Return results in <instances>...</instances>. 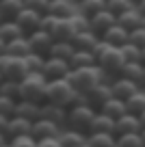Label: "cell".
Listing matches in <instances>:
<instances>
[{"instance_id":"obj_40","label":"cell","mask_w":145,"mask_h":147,"mask_svg":"<svg viewBox=\"0 0 145 147\" xmlns=\"http://www.w3.org/2000/svg\"><path fill=\"white\" fill-rule=\"evenodd\" d=\"M117 143L121 147H143V136H141V132L123 134V136H117Z\"/></svg>"},{"instance_id":"obj_3","label":"cell","mask_w":145,"mask_h":147,"mask_svg":"<svg viewBox=\"0 0 145 147\" xmlns=\"http://www.w3.org/2000/svg\"><path fill=\"white\" fill-rule=\"evenodd\" d=\"M104 78H106V71L100 65H93V67H85V69H74L67 80L74 84V89H76L78 93L87 95L91 89H95L98 84L106 82Z\"/></svg>"},{"instance_id":"obj_5","label":"cell","mask_w":145,"mask_h":147,"mask_svg":"<svg viewBox=\"0 0 145 147\" xmlns=\"http://www.w3.org/2000/svg\"><path fill=\"white\" fill-rule=\"evenodd\" d=\"M95 115H98V110H95L91 104H87V102L85 104H78V106H74V108H69L67 128L89 134V125H91V121H93Z\"/></svg>"},{"instance_id":"obj_45","label":"cell","mask_w":145,"mask_h":147,"mask_svg":"<svg viewBox=\"0 0 145 147\" xmlns=\"http://www.w3.org/2000/svg\"><path fill=\"white\" fill-rule=\"evenodd\" d=\"M37 147H63L59 138H45V141H39Z\"/></svg>"},{"instance_id":"obj_35","label":"cell","mask_w":145,"mask_h":147,"mask_svg":"<svg viewBox=\"0 0 145 147\" xmlns=\"http://www.w3.org/2000/svg\"><path fill=\"white\" fill-rule=\"evenodd\" d=\"M24 61H26V67H28V71H30V74H43L48 56H41V54H35V52H30V54H28Z\"/></svg>"},{"instance_id":"obj_29","label":"cell","mask_w":145,"mask_h":147,"mask_svg":"<svg viewBox=\"0 0 145 147\" xmlns=\"http://www.w3.org/2000/svg\"><path fill=\"white\" fill-rule=\"evenodd\" d=\"M119 24H121L126 30L132 32V30H136V28L143 26V15H141V11L134 7V9H130L128 13H123L121 18H119Z\"/></svg>"},{"instance_id":"obj_16","label":"cell","mask_w":145,"mask_h":147,"mask_svg":"<svg viewBox=\"0 0 145 147\" xmlns=\"http://www.w3.org/2000/svg\"><path fill=\"white\" fill-rule=\"evenodd\" d=\"M67 115H69L67 108H61L56 104H48V102L41 104V119H45V121H52L56 125H65L67 123Z\"/></svg>"},{"instance_id":"obj_26","label":"cell","mask_w":145,"mask_h":147,"mask_svg":"<svg viewBox=\"0 0 145 147\" xmlns=\"http://www.w3.org/2000/svg\"><path fill=\"white\" fill-rule=\"evenodd\" d=\"M121 76L128 78V80H132V82H136L143 89V84H145V63H126Z\"/></svg>"},{"instance_id":"obj_20","label":"cell","mask_w":145,"mask_h":147,"mask_svg":"<svg viewBox=\"0 0 145 147\" xmlns=\"http://www.w3.org/2000/svg\"><path fill=\"white\" fill-rule=\"evenodd\" d=\"M100 39L102 37L95 35L93 30H85V32H78V35L72 39V43H74V48L80 50V52H93L95 46L100 43Z\"/></svg>"},{"instance_id":"obj_1","label":"cell","mask_w":145,"mask_h":147,"mask_svg":"<svg viewBox=\"0 0 145 147\" xmlns=\"http://www.w3.org/2000/svg\"><path fill=\"white\" fill-rule=\"evenodd\" d=\"M45 102L69 110V108H74V106H78V104H85L87 97L82 95V93H78L67 78H63V80H52V82H48V100Z\"/></svg>"},{"instance_id":"obj_13","label":"cell","mask_w":145,"mask_h":147,"mask_svg":"<svg viewBox=\"0 0 145 147\" xmlns=\"http://www.w3.org/2000/svg\"><path fill=\"white\" fill-rule=\"evenodd\" d=\"M134 132H143V123H141V117L126 113L121 119H117L115 125V136H123V134H134Z\"/></svg>"},{"instance_id":"obj_41","label":"cell","mask_w":145,"mask_h":147,"mask_svg":"<svg viewBox=\"0 0 145 147\" xmlns=\"http://www.w3.org/2000/svg\"><path fill=\"white\" fill-rule=\"evenodd\" d=\"M72 22H74V26H76V30H78V32L91 30V20H89V18H85V15H82L80 11H78V13L72 18Z\"/></svg>"},{"instance_id":"obj_47","label":"cell","mask_w":145,"mask_h":147,"mask_svg":"<svg viewBox=\"0 0 145 147\" xmlns=\"http://www.w3.org/2000/svg\"><path fill=\"white\" fill-rule=\"evenodd\" d=\"M0 147H11V143H5V141H2V143H0Z\"/></svg>"},{"instance_id":"obj_4","label":"cell","mask_w":145,"mask_h":147,"mask_svg":"<svg viewBox=\"0 0 145 147\" xmlns=\"http://www.w3.org/2000/svg\"><path fill=\"white\" fill-rule=\"evenodd\" d=\"M20 100L33 104H45L48 100V80L43 74H28L20 82Z\"/></svg>"},{"instance_id":"obj_32","label":"cell","mask_w":145,"mask_h":147,"mask_svg":"<svg viewBox=\"0 0 145 147\" xmlns=\"http://www.w3.org/2000/svg\"><path fill=\"white\" fill-rule=\"evenodd\" d=\"M134 2H130V0H106V9L110 11V13L115 15V18H121L123 13H128L130 9H134Z\"/></svg>"},{"instance_id":"obj_52","label":"cell","mask_w":145,"mask_h":147,"mask_svg":"<svg viewBox=\"0 0 145 147\" xmlns=\"http://www.w3.org/2000/svg\"><path fill=\"white\" fill-rule=\"evenodd\" d=\"M143 28H145V18H143Z\"/></svg>"},{"instance_id":"obj_21","label":"cell","mask_w":145,"mask_h":147,"mask_svg":"<svg viewBox=\"0 0 145 147\" xmlns=\"http://www.w3.org/2000/svg\"><path fill=\"white\" fill-rule=\"evenodd\" d=\"M61 145L63 147H85L87 141H89V134L87 132H78V130H72V128H65L59 136Z\"/></svg>"},{"instance_id":"obj_10","label":"cell","mask_w":145,"mask_h":147,"mask_svg":"<svg viewBox=\"0 0 145 147\" xmlns=\"http://www.w3.org/2000/svg\"><path fill=\"white\" fill-rule=\"evenodd\" d=\"M110 87H113V95L117 97V100H121V102H128L132 95H136V93L141 91L139 84L128 80V78H123V76H117V78L110 82Z\"/></svg>"},{"instance_id":"obj_6","label":"cell","mask_w":145,"mask_h":147,"mask_svg":"<svg viewBox=\"0 0 145 147\" xmlns=\"http://www.w3.org/2000/svg\"><path fill=\"white\" fill-rule=\"evenodd\" d=\"M28 74L30 71H28L24 59H18V56H0V80L22 82Z\"/></svg>"},{"instance_id":"obj_12","label":"cell","mask_w":145,"mask_h":147,"mask_svg":"<svg viewBox=\"0 0 145 147\" xmlns=\"http://www.w3.org/2000/svg\"><path fill=\"white\" fill-rule=\"evenodd\" d=\"M61 125L52 123V121H45V119H39L33 123V138L37 141H45V138H59L61 136Z\"/></svg>"},{"instance_id":"obj_49","label":"cell","mask_w":145,"mask_h":147,"mask_svg":"<svg viewBox=\"0 0 145 147\" xmlns=\"http://www.w3.org/2000/svg\"><path fill=\"white\" fill-rule=\"evenodd\" d=\"M141 136H143V147H145V128H143V132H141Z\"/></svg>"},{"instance_id":"obj_39","label":"cell","mask_w":145,"mask_h":147,"mask_svg":"<svg viewBox=\"0 0 145 147\" xmlns=\"http://www.w3.org/2000/svg\"><path fill=\"white\" fill-rule=\"evenodd\" d=\"M24 2H26V7H30L33 11H37V13H39L41 18L50 15V9H52V0H24Z\"/></svg>"},{"instance_id":"obj_25","label":"cell","mask_w":145,"mask_h":147,"mask_svg":"<svg viewBox=\"0 0 145 147\" xmlns=\"http://www.w3.org/2000/svg\"><path fill=\"white\" fill-rule=\"evenodd\" d=\"M76 35H78V30H76V26H74L72 20H59L54 32H52L54 41H72Z\"/></svg>"},{"instance_id":"obj_42","label":"cell","mask_w":145,"mask_h":147,"mask_svg":"<svg viewBox=\"0 0 145 147\" xmlns=\"http://www.w3.org/2000/svg\"><path fill=\"white\" fill-rule=\"evenodd\" d=\"M56 24H59V18H54V15H45V18L41 20V28H39V30L52 35V32H54V28H56Z\"/></svg>"},{"instance_id":"obj_15","label":"cell","mask_w":145,"mask_h":147,"mask_svg":"<svg viewBox=\"0 0 145 147\" xmlns=\"http://www.w3.org/2000/svg\"><path fill=\"white\" fill-rule=\"evenodd\" d=\"M102 39L113 48H123L126 43H130V30H126V28L117 22L110 30H106L104 35H102Z\"/></svg>"},{"instance_id":"obj_11","label":"cell","mask_w":145,"mask_h":147,"mask_svg":"<svg viewBox=\"0 0 145 147\" xmlns=\"http://www.w3.org/2000/svg\"><path fill=\"white\" fill-rule=\"evenodd\" d=\"M30 43H28V37L22 39H15L9 43H0V56H18V59H26L30 54Z\"/></svg>"},{"instance_id":"obj_27","label":"cell","mask_w":145,"mask_h":147,"mask_svg":"<svg viewBox=\"0 0 145 147\" xmlns=\"http://www.w3.org/2000/svg\"><path fill=\"white\" fill-rule=\"evenodd\" d=\"M69 65H72V71H74V69L93 67V65H98V56H95L93 52H80V50H76V54L69 59Z\"/></svg>"},{"instance_id":"obj_54","label":"cell","mask_w":145,"mask_h":147,"mask_svg":"<svg viewBox=\"0 0 145 147\" xmlns=\"http://www.w3.org/2000/svg\"><path fill=\"white\" fill-rule=\"evenodd\" d=\"M143 89H145V84H143Z\"/></svg>"},{"instance_id":"obj_30","label":"cell","mask_w":145,"mask_h":147,"mask_svg":"<svg viewBox=\"0 0 145 147\" xmlns=\"http://www.w3.org/2000/svg\"><path fill=\"white\" fill-rule=\"evenodd\" d=\"M102 113H104V115H108L110 119L117 121V119H121V117L128 113V106H126V102H121V100H117V97H113V100H110L108 104L102 108Z\"/></svg>"},{"instance_id":"obj_48","label":"cell","mask_w":145,"mask_h":147,"mask_svg":"<svg viewBox=\"0 0 145 147\" xmlns=\"http://www.w3.org/2000/svg\"><path fill=\"white\" fill-rule=\"evenodd\" d=\"M141 123H143V128H145V113L141 115Z\"/></svg>"},{"instance_id":"obj_24","label":"cell","mask_w":145,"mask_h":147,"mask_svg":"<svg viewBox=\"0 0 145 147\" xmlns=\"http://www.w3.org/2000/svg\"><path fill=\"white\" fill-rule=\"evenodd\" d=\"M26 37V32L22 30L18 22H2L0 24V43H9L15 41V39H22Z\"/></svg>"},{"instance_id":"obj_17","label":"cell","mask_w":145,"mask_h":147,"mask_svg":"<svg viewBox=\"0 0 145 147\" xmlns=\"http://www.w3.org/2000/svg\"><path fill=\"white\" fill-rule=\"evenodd\" d=\"M115 125H117V121L104 115L102 110H98V115L93 117L89 125V134H115Z\"/></svg>"},{"instance_id":"obj_36","label":"cell","mask_w":145,"mask_h":147,"mask_svg":"<svg viewBox=\"0 0 145 147\" xmlns=\"http://www.w3.org/2000/svg\"><path fill=\"white\" fill-rule=\"evenodd\" d=\"M20 100H13V97H2L0 95V117H7V119H13L15 110H18Z\"/></svg>"},{"instance_id":"obj_8","label":"cell","mask_w":145,"mask_h":147,"mask_svg":"<svg viewBox=\"0 0 145 147\" xmlns=\"http://www.w3.org/2000/svg\"><path fill=\"white\" fill-rule=\"evenodd\" d=\"M85 97H87V104H91L95 110H102L115 95H113V87H110V82H102V84H98L95 89H91Z\"/></svg>"},{"instance_id":"obj_7","label":"cell","mask_w":145,"mask_h":147,"mask_svg":"<svg viewBox=\"0 0 145 147\" xmlns=\"http://www.w3.org/2000/svg\"><path fill=\"white\" fill-rule=\"evenodd\" d=\"M69 74H72V65H69V61L48 56V61H45V69H43V76H45V80H48V82H52V80L69 78Z\"/></svg>"},{"instance_id":"obj_34","label":"cell","mask_w":145,"mask_h":147,"mask_svg":"<svg viewBox=\"0 0 145 147\" xmlns=\"http://www.w3.org/2000/svg\"><path fill=\"white\" fill-rule=\"evenodd\" d=\"M89 147H113L117 145V136L115 134H89Z\"/></svg>"},{"instance_id":"obj_53","label":"cell","mask_w":145,"mask_h":147,"mask_svg":"<svg viewBox=\"0 0 145 147\" xmlns=\"http://www.w3.org/2000/svg\"><path fill=\"white\" fill-rule=\"evenodd\" d=\"M85 147H89V145H85Z\"/></svg>"},{"instance_id":"obj_43","label":"cell","mask_w":145,"mask_h":147,"mask_svg":"<svg viewBox=\"0 0 145 147\" xmlns=\"http://www.w3.org/2000/svg\"><path fill=\"white\" fill-rule=\"evenodd\" d=\"M9 143H11V147H37L39 145V141L33 136H20V138H13Z\"/></svg>"},{"instance_id":"obj_23","label":"cell","mask_w":145,"mask_h":147,"mask_svg":"<svg viewBox=\"0 0 145 147\" xmlns=\"http://www.w3.org/2000/svg\"><path fill=\"white\" fill-rule=\"evenodd\" d=\"M15 117H22L26 121H39L41 119V104H33V102H24L20 100L18 110H15Z\"/></svg>"},{"instance_id":"obj_44","label":"cell","mask_w":145,"mask_h":147,"mask_svg":"<svg viewBox=\"0 0 145 147\" xmlns=\"http://www.w3.org/2000/svg\"><path fill=\"white\" fill-rule=\"evenodd\" d=\"M130 43H134V46H139V48H145V28L143 26L130 32Z\"/></svg>"},{"instance_id":"obj_28","label":"cell","mask_w":145,"mask_h":147,"mask_svg":"<svg viewBox=\"0 0 145 147\" xmlns=\"http://www.w3.org/2000/svg\"><path fill=\"white\" fill-rule=\"evenodd\" d=\"M104 9H106V0H80V5H78V11L89 20H93Z\"/></svg>"},{"instance_id":"obj_33","label":"cell","mask_w":145,"mask_h":147,"mask_svg":"<svg viewBox=\"0 0 145 147\" xmlns=\"http://www.w3.org/2000/svg\"><path fill=\"white\" fill-rule=\"evenodd\" d=\"M126 106H128V113H132V115H136V117L143 115L145 113V89H141L136 95H132L126 102Z\"/></svg>"},{"instance_id":"obj_38","label":"cell","mask_w":145,"mask_h":147,"mask_svg":"<svg viewBox=\"0 0 145 147\" xmlns=\"http://www.w3.org/2000/svg\"><path fill=\"white\" fill-rule=\"evenodd\" d=\"M0 95L20 100V82H15V80H0Z\"/></svg>"},{"instance_id":"obj_19","label":"cell","mask_w":145,"mask_h":147,"mask_svg":"<svg viewBox=\"0 0 145 147\" xmlns=\"http://www.w3.org/2000/svg\"><path fill=\"white\" fill-rule=\"evenodd\" d=\"M117 22H119V20L115 18V15L110 13L108 9H104L102 13H98L93 20H91V30H93L95 35H100V37H102L106 30H110V28H113Z\"/></svg>"},{"instance_id":"obj_14","label":"cell","mask_w":145,"mask_h":147,"mask_svg":"<svg viewBox=\"0 0 145 147\" xmlns=\"http://www.w3.org/2000/svg\"><path fill=\"white\" fill-rule=\"evenodd\" d=\"M41 20H43V18H41L37 11H33L30 7H26V9L20 13V18L15 20V22L22 26V30L26 32V37H28V35H33V32H37L41 28Z\"/></svg>"},{"instance_id":"obj_2","label":"cell","mask_w":145,"mask_h":147,"mask_svg":"<svg viewBox=\"0 0 145 147\" xmlns=\"http://www.w3.org/2000/svg\"><path fill=\"white\" fill-rule=\"evenodd\" d=\"M93 54L98 56V65H100L106 74H115V76H121L123 67H126V63H128L123 52H121V48L108 46L104 39H100V43L95 46Z\"/></svg>"},{"instance_id":"obj_18","label":"cell","mask_w":145,"mask_h":147,"mask_svg":"<svg viewBox=\"0 0 145 147\" xmlns=\"http://www.w3.org/2000/svg\"><path fill=\"white\" fill-rule=\"evenodd\" d=\"M24 9H26L24 0H2L0 2V20L2 22H15Z\"/></svg>"},{"instance_id":"obj_46","label":"cell","mask_w":145,"mask_h":147,"mask_svg":"<svg viewBox=\"0 0 145 147\" xmlns=\"http://www.w3.org/2000/svg\"><path fill=\"white\" fill-rule=\"evenodd\" d=\"M136 9L141 11V15L145 18V0H141V2H136Z\"/></svg>"},{"instance_id":"obj_9","label":"cell","mask_w":145,"mask_h":147,"mask_svg":"<svg viewBox=\"0 0 145 147\" xmlns=\"http://www.w3.org/2000/svg\"><path fill=\"white\" fill-rule=\"evenodd\" d=\"M28 43H30V50L35 52V54L50 56L52 46H54V37L43 32V30H37V32H33V35H28Z\"/></svg>"},{"instance_id":"obj_51","label":"cell","mask_w":145,"mask_h":147,"mask_svg":"<svg viewBox=\"0 0 145 147\" xmlns=\"http://www.w3.org/2000/svg\"><path fill=\"white\" fill-rule=\"evenodd\" d=\"M113 147H121V145H119V143H117V145H113Z\"/></svg>"},{"instance_id":"obj_31","label":"cell","mask_w":145,"mask_h":147,"mask_svg":"<svg viewBox=\"0 0 145 147\" xmlns=\"http://www.w3.org/2000/svg\"><path fill=\"white\" fill-rule=\"evenodd\" d=\"M74 54H76V48H74L72 41H54L52 52H50V56H54V59H63V61H69Z\"/></svg>"},{"instance_id":"obj_37","label":"cell","mask_w":145,"mask_h":147,"mask_svg":"<svg viewBox=\"0 0 145 147\" xmlns=\"http://www.w3.org/2000/svg\"><path fill=\"white\" fill-rule=\"evenodd\" d=\"M121 52H123L128 63H143V48L134 46V43H126L121 48Z\"/></svg>"},{"instance_id":"obj_50","label":"cell","mask_w":145,"mask_h":147,"mask_svg":"<svg viewBox=\"0 0 145 147\" xmlns=\"http://www.w3.org/2000/svg\"><path fill=\"white\" fill-rule=\"evenodd\" d=\"M143 63H145V48H143Z\"/></svg>"},{"instance_id":"obj_22","label":"cell","mask_w":145,"mask_h":147,"mask_svg":"<svg viewBox=\"0 0 145 147\" xmlns=\"http://www.w3.org/2000/svg\"><path fill=\"white\" fill-rule=\"evenodd\" d=\"M76 13H78V7L74 5L72 0H52L50 15H54L59 20H72Z\"/></svg>"}]
</instances>
